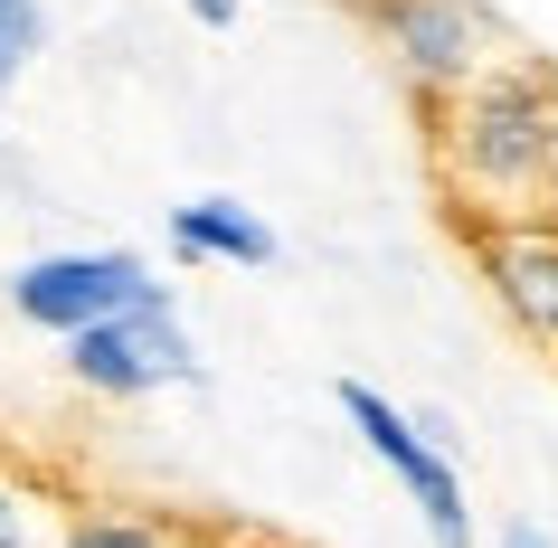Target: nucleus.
<instances>
[{"label": "nucleus", "instance_id": "1", "mask_svg": "<svg viewBox=\"0 0 558 548\" xmlns=\"http://www.w3.org/2000/svg\"><path fill=\"white\" fill-rule=\"evenodd\" d=\"M436 171L464 218H530L558 208V66L501 48L436 114Z\"/></svg>", "mask_w": 558, "mask_h": 548}, {"label": "nucleus", "instance_id": "2", "mask_svg": "<svg viewBox=\"0 0 558 548\" xmlns=\"http://www.w3.org/2000/svg\"><path fill=\"white\" fill-rule=\"evenodd\" d=\"M341 416H351V435L369 445V463L408 491V511L426 520V539H436V548H473V511H464V463H454V445H445L426 416H408L388 388H369V378H341Z\"/></svg>", "mask_w": 558, "mask_h": 548}, {"label": "nucleus", "instance_id": "3", "mask_svg": "<svg viewBox=\"0 0 558 548\" xmlns=\"http://www.w3.org/2000/svg\"><path fill=\"white\" fill-rule=\"evenodd\" d=\"M151 303H171V284L133 246H48L10 275V313L29 331H58V341H76L95 321H123V313H151Z\"/></svg>", "mask_w": 558, "mask_h": 548}, {"label": "nucleus", "instance_id": "4", "mask_svg": "<svg viewBox=\"0 0 558 548\" xmlns=\"http://www.w3.org/2000/svg\"><path fill=\"white\" fill-rule=\"evenodd\" d=\"M369 29H379L398 86H408L426 114H436L445 95H464L473 76L511 48L483 0H369Z\"/></svg>", "mask_w": 558, "mask_h": 548}, {"label": "nucleus", "instance_id": "5", "mask_svg": "<svg viewBox=\"0 0 558 548\" xmlns=\"http://www.w3.org/2000/svg\"><path fill=\"white\" fill-rule=\"evenodd\" d=\"M464 256H473V275H483V293L501 303V321L558 369V208L464 218Z\"/></svg>", "mask_w": 558, "mask_h": 548}, {"label": "nucleus", "instance_id": "6", "mask_svg": "<svg viewBox=\"0 0 558 548\" xmlns=\"http://www.w3.org/2000/svg\"><path fill=\"white\" fill-rule=\"evenodd\" d=\"M66 378L86 398H161V388H199V341L180 331V303H151V313H123V321H95L66 341Z\"/></svg>", "mask_w": 558, "mask_h": 548}, {"label": "nucleus", "instance_id": "7", "mask_svg": "<svg viewBox=\"0 0 558 548\" xmlns=\"http://www.w3.org/2000/svg\"><path fill=\"white\" fill-rule=\"evenodd\" d=\"M171 256L180 265H228V275H265V265L284 256V236L265 228V208L208 190V199H180L171 208Z\"/></svg>", "mask_w": 558, "mask_h": 548}, {"label": "nucleus", "instance_id": "8", "mask_svg": "<svg viewBox=\"0 0 558 548\" xmlns=\"http://www.w3.org/2000/svg\"><path fill=\"white\" fill-rule=\"evenodd\" d=\"M66 520V491L38 473V463H10L0 454V548H48Z\"/></svg>", "mask_w": 558, "mask_h": 548}, {"label": "nucleus", "instance_id": "9", "mask_svg": "<svg viewBox=\"0 0 558 548\" xmlns=\"http://www.w3.org/2000/svg\"><path fill=\"white\" fill-rule=\"evenodd\" d=\"M48 548H180V529L151 511H114V501H66Z\"/></svg>", "mask_w": 558, "mask_h": 548}, {"label": "nucleus", "instance_id": "10", "mask_svg": "<svg viewBox=\"0 0 558 548\" xmlns=\"http://www.w3.org/2000/svg\"><path fill=\"white\" fill-rule=\"evenodd\" d=\"M38 48H48V10H38V0H0V105H10V86L38 66Z\"/></svg>", "mask_w": 558, "mask_h": 548}, {"label": "nucleus", "instance_id": "11", "mask_svg": "<svg viewBox=\"0 0 558 548\" xmlns=\"http://www.w3.org/2000/svg\"><path fill=\"white\" fill-rule=\"evenodd\" d=\"M493 548H558V539L539 529V520H501V529H493Z\"/></svg>", "mask_w": 558, "mask_h": 548}, {"label": "nucleus", "instance_id": "12", "mask_svg": "<svg viewBox=\"0 0 558 548\" xmlns=\"http://www.w3.org/2000/svg\"><path fill=\"white\" fill-rule=\"evenodd\" d=\"M180 10H190L199 29H236V0H180Z\"/></svg>", "mask_w": 558, "mask_h": 548}]
</instances>
